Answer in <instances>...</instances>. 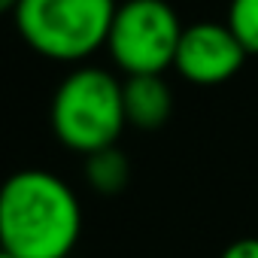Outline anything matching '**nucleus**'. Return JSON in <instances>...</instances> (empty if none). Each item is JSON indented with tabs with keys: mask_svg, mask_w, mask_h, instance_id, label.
Returning a JSON list of instances; mask_svg holds the SVG:
<instances>
[{
	"mask_svg": "<svg viewBox=\"0 0 258 258\" xmlns=\"http://www.w3.org/2000/svg\"><path fill=\"white\" fill-rule=\"evenodd\" d=\"M82 170H85L88 185L100 195H118L131 179V164H127V155L118 146H106L100 152L85 155Z\"/></svg>",
	"mask_w": 258,
	"mask_h": 258,
	"instance_id": "0eeeda50",
	"label": "nucleus"
},
{
	"mask_svg": "<svg viewBox=\"0 0 258 258\" xmlns=\"http://www.w3.org/2000/svg\"><path fill=\"white\" fill-rule=\"evenodd\" d=\"M115 0H19L16 28L22 40L52 61H82L106 49Z\"/></svg>",
	"mask_w": 258,
	"mask_h": 258,
	"instance_id": "7ed1b4c3",
	"label": "nucleus"
},
{
	"mask_svg": "<svg viewBox=\"0 0 258 258\" xmlns=\"http://www.w3.org/2000/svg\"><path fill=\"white\" fill-rule=\"evenodd\" d=\"M182 31L167 0H121L109 25L106 52L127 76H164L173 67Z\"/></svg>",
	"mask_w": 258,
	"mask_h": 258,
	"instance_id": "20e7f679",
	"label": "nucleus"
},
{
	"mask_svg": "<svg viewBox=\"0 0 258 258\" xmlns=\"http://www.w3.org/2000/svg\"><path fill=\"white\" fill-rule=\"evenodd\" d=\"M0 258H16V255H10L7 249H0Z\"/></svg>",
	"mask_w": 258,
	"mask_h": 258,
	"instance_id": "9b49d317",
	"label": "nucleus"
},
{
	"mask_svg": "<svg viewBox=\"0 0 258 258\" xmlns=\"http://www.w3.org/2000/svg\"><path fill=\"white\" fill-rule=\"evenodd\" d=\"M124 118L140 131H155L173 112V91L164 76H127L121 82Z\"/></svg>",
	"mask_w": 258,
	"mask_h": 258,
	"instance_id": "423d86ee",
	"label": "nucleus"
},
{
	"mask_svg": "<svg viewBox=\"0 0 258 258\" xmlns=\"http://www.w3.org/2000/svg\"><path fill=\"white\" fill-rule=\"evenodd\" d=\"M52 134L79 155L115 146L124 131L121 82L103 67H76L52 94Z\"/></svg>",
	"mask_w": 258,
	"mask_h": 258,
	"instance_id": "f03ea898",
	"label": "nucleus"
},
{
	"mask_svg": "<svg viewBox=\"0 0 258 258\" xmlns=\"http://www.w3.org/2000/svg\"><path fill=\"white\" fill-rule=\"evenodd\" d=\"M219 258H258V237H240V240H234Z\"/></svg>",
	"mask_w": 258,
	"mask_h": 258,
	"instance_id": "1a4fd4ad",
	"label": "nucleus"
},
{
	"mask_svg": "<svg viewBox=\"0 0 258 258\" xmlns=\"http://www.w3.org/2000/svg\"><path fill=\"white\" fill-rule=\"evenodd\" d=\"M225 25L240 40L246 55H258V0H231Z\"/></svg>",
	"mask_w": 258,
	"mask_h": 258,
	"instance_id": "6e6552de",
	"label": "nucleus"
},
{
	"mask_svg": "<svg viewBox=\"0 0 258 258\" xmlns=\"http://www.w3.org/2000/svg\"><path fill=\"white\" fill-rule=\"evenodd\" d=\"M16 7H19V0H0V16L16 13Z\"/></svg>",
	"mask_w": 258,
	"mask_h": 258,
	"instance_id": "9d476101",
	"label": "nucleus"
},
{
	"mask_svg": "<svg viewBox=\"0 0 258 258\" xmlns=\"http://www.w3.org/2000/svg\"><path fill=\"white\" fill-rule=\"evenodd\" d=\"M246 49L222 22H198L182 31L173 67L191 85H222L246 64Z\"/></svg>",
	"mask_w": 258,
	"mask_h": 258,
	"instance_id": "39448f33",
	"label": "nucleus"
},
{
	"mask_svg": "<svg viewBox=\"0 0 258 258\" xmlns=\"http://www.w3.org/2000/svg\"><path fill=\"white\" fill-rule=\"evenodd\" d=\"M82 231L76 191L49 170H16L0 185V249L16 258H67Z\"/></svg>",
	"mask_w": 258,
	"mask_h": 258,
	"instance_id": "f257e3e1",
	"label": "nucleus"
}]
</instances>
